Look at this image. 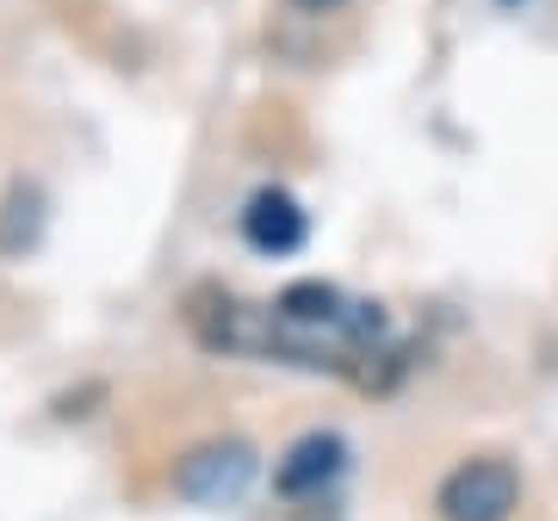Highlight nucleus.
Instances as JSON below:
<instances>
[{"instance_id":"nucleus-1","label":"nucleus","mask_w":558,"mask_h":521,"mask_svg":"<svg viewBox=\"0 0 558 521\" xmlns=\"http://www.w3.org/2000/svg\"><path fill=\"white\" fill-rule=\"evenodd\" d=\"M515 502H521V472L509 460H497V453L453 465L435 490L440 521H509Z\"/></svg>"},{"instance_id":"nucleus-2","label":"nucleus","mask_w":558,"mask_h":521,"mask_svg":"<svg viewBox=\"0 0 558 521\" xmlns=\"http://www.w3.org/2000/svg\"><path fill=\"white\" fill-rule=\"evenodd\" d=\"M255 478V447L248 441H205L174 465V490L193 502H236Z\"/></svg>"},{"instance_id":"nucleus-3","label":"nucleus","mask_w":558,"mask_h":521,"mask_svg":"<svg viewBox=\"0 0 558 521\" xmlns=\"http://www.w3.org/2000/svg\"><path fill=\"white\" fill-rule=\"evenodd\" d=\"M304 211L299 199L286 193V186H260L255 199L242 205V237H248V249H260V255H292V249H304Z\"/></svg>"},{"instance_id":"nucleus-4","label":"nucleus","mask_w":558,"mask_h":521,"mask_svg":"<svg viewBox=\"0 0 558 521\" xmlns=\"http://www.w3.org/2000/svg\"><path fill=\"white\" fill-rule=\"evenodd\" d=\"M341 465H348V441H341V435H304V441L279 460L274 484L286 497H311V490H323L329 478H341Z\"/></svg>"},{"instance_id":"nucleus-5","label":"nucleus","mask_w":558,"mask_h":521,"mask_svg":"<svg viewBox=\"0 0 558 521\" xmlns=\"http://www.w3.org/2000/svg\"><path fill=\"white\" fill-rule=\"evenodd\" d=\"M292 7H304V13H329V7H341V0H292Z\"/></svg>"}]
</instances>
